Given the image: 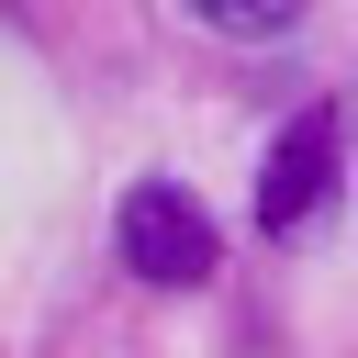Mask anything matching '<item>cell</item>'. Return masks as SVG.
I'll return each instance as SVG.
<instances>
[{
    "label": "cell",
    "mask_w": 358,
    "mask_h": 358,
    "mask_svg": "<svg viewBox=\"0 0 358 358\" xmlns=\"http://www.w3.org/2000/svg\"><path fill=\"white\" fill-rule=\"evenodd\" d=\"M336 190V101H302L280 134H268V168H257V224L268 235H302Z\"/></svg>",
    "instance_id": "obj_2"
},
{
    "label": "cell",
    "mask_w": 358,
    "mask_h": 358,
    "mask_svg": "<svg viewBox=\"0 0 358 358\" xmlns=\"http://www.w3.org/2000/svg\"><path fill=\"white\" fill-rule=\"evenodd\" d=\"M112 246H123V268L157 280V291H201V280L224 268V235H213V213H201L179 179H134L123 213H112Z\"/></svg>",
    "instance_id": "obj_1"
},
{
    "label": "cell",
    "mask_w": 358,
    "mask_h": 358,
    "mask_svg": "<svg viewBox=\"0 0 358 358\" xmlns=\"http://www.w3.org/2000/svg\"><path fill=\"white\" fill-rule=\"evenodd\" d=\"M213 34H291L302 22V0H190Z\"/></svg>",
    "instance_id": "obj_3"
}]
</instances>
